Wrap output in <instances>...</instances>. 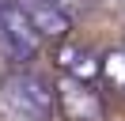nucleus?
<instances>
[{
	"instance_id": "2",
	"label": "nucleus",
	"mask_w": 125,
	"mask_h": 121,
	"mask_svg": "<svg viewBox=\"0 0 125 121\" xmlns=\"http://www.w3.org/2000/svg\"><path fill=\"white\" fill-rule=\"evenodd\" d=\"M53 110H61L64 121H102L106 117V106H102L99 91L91 83L68 80V76L53 87Z\"/></svg>"
},
{
	"instance_id": "3",
	"label": "nucleus",
	"mask_w": 125,
	"mask_h": 121,
	"mask_svg": "<svg viewBox=\"0 0 125 121\" xmlns=\"http://www.w3.org/2000/svg\"><path fill=\"white\" fill-rule=\"evenodd\" d=\"M0 38H4V45H8L11 57L27 60L38 53V42L42 38L34 34V27L27 23V15L19 11L15 4H0Z\"/></svg>"
},
{
	"instance_id": "5",
	"label": "nucleus",
	"mask_w": 125,
	"mask_h": 121,
	"mask_svg": "<svg viewBox=\"0 0 125 121\" xmlns=\"http://www.w3.org/2000/svg\"><path fill=\"white\" fill-rule=\"evenodd\" d=\"M57 64L64 68V76H68V80H80V83L99 80V72H102L99 57H95L91 49H83V45H72V42L57 49Z\"/></svg>"
},
{
	"instance_id": "1",
	"label": "nucleus",
	"mask_w": 125,
	"mask_h": 121,
	"mask_svg": "<svg viewBox=\"0 0 125 121\" xmlns=\"http://www.w3.org/2000/svg\"><path fill=\"white\" fill-rule=\"evenodd\" d=\"M0 106L11 121H49L53 117V87L42 76L15 72L0 87Z\"/></svg>"
},
{
	"instance_id": "6",
	"label": "nucleus",
	"mask_w": 125,
	"mask_h": 121,
	"mask_svg": "<svg viewBox=\"0 0 125 121\" xmlns=\"http://www.w3.org/2000/svg\"><path fill=\"white\" fill-rule=\"evenodd\" d=\"M102 64V80L110 83V87H117V91H125V49H110L106 57L99 60Z\"/></svg>"
},
{
	"instance_id": "4",
	"label": "nucleus",
	"mask_w": 125,
	"mask_h": 121,
	"mask_svg": "<svg viewBox=\"0 0 125 121\" xmlns=\"http://www.w3.org/2000/svg\"><path fill=\"white\" fill-rule=\"evenodd\" d=\"M15 8L27 15L38 38H64L68 34V11L57 8L53 0H15Z\"/></svg>"
}]
</instances>
